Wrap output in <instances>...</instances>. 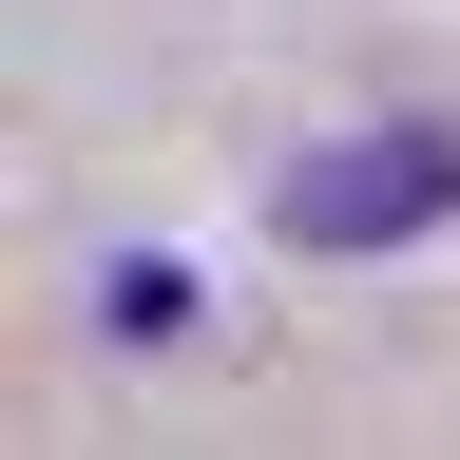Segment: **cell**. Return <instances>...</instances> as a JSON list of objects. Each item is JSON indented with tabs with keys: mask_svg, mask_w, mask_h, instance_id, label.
<instances>
[{
	"mask_svg": "<svg viewBox=\"0 0 460 460\" xmlns=\"http://www.w3.org/2000/svg\"><path fill=\"white\" fill-rule=\"evenodd\" d=\"M441 211H460V135L441 115H384V135H345V154L288 172V230H307V250H402V230H441Z\"/></svg>",
	"mask_w": 460,
	"mask_h": 460,
	"instance_id": "1",
	"label": "cell"
}]
</instances>
